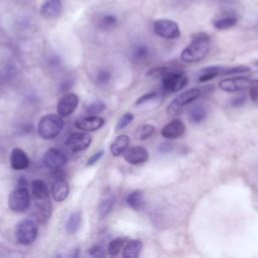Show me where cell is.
<instances>
[{
	"label": "cell",
	"mask_w": 258,
	"mask_h": 258,
	"mask_svg": "<svg viewBox=\"0 0 258 258\" xmlns=\"http://www.w3.org/2000/svg\"><path fill=\"white\" fill-rule=\"evenodd\" d=\"M256 83L253 82L248 76L245 77H232V78H226L222 80L219 83V87L221 90L229 93H235L240 92L243 90H246L248 88H251Z\"/></svg>",
	"instance_id": "52a82bcc"
},
{
	"label": "cell",
	"mask_w": 258,
	"mask_h": 258,
	"mask_svg": "<svg viewBox=\"0 0 258 258\" xmlns=\"http://www.w3.org/2000/svg\"><path fill=\"white\" fill-rule=\"evenodd\" d=\"M250 98L254 103L258 104V86L251 87L250 90Z\"/></svg>",
	"instance_id": "74e56055"
},
{
	"label": "cell",
	"mask_w": 258,
	"mask_h": 258,
	"mask_svg": "<svg viewBox=\"0 0 258 258\" xmlns=\"http://www.w3.org/2000/svg\"><path fill=\"white\" fill-rule=\"evenodd\" d=\"M103 154H104V151H103V150L96 152L94 155H92V156L89 158V160H88V162H87V165L90 166V165L95 164V163L103 156Z\"/></svg>",
	"instance_id": "d590c367"
},
{
	"label": "cell",
	"mask_w": 258,
	"mask_h": 258,
	"mask_svg": "<svg viewBox=\"0 0 258 258\" xmlns=\"http://www.w3.org/2000/svg\"><path fill=\"white\" fill-rule=\"evenodd\" d=\"M128 145H129V137L125 134L119 135L111 144V147H110L111 153L113 154V156H119L126 150Z\"/></svg>",
	"instance_id": "7402d4cb"
},
{
	"label": "cell",
	"mask_w": 258,
	"mask_h": 258,
	"mask_svg": "<svg viewBox=\"0 0 258 258\" xmlns=\"http://www.w3.org/2000/svg\"><path fill=\"white\" fill-rule=\"evenodd\" d=\"M250 72V68L246 67V66H237L234 68H230V69H226L223 71L222 75L223 76H227V75H234V74H243V73H248Z\"/></svg>",
	"instance_id": "d6a6232c"
},
{
	"label": "cell",
	"mask_w": 258,
	"mask_h": 258,
	"mask_svg": "<svg viewBox=\"0 0 258 258\" xmlns=\"http://www.w3.org/2000/svg\"><path fill=\"white\" fill-rule=\"evenodd\" d=\"M133 58L136 60H142L150 55V48L145 44H138L133 48Z\"/></svg>",
	"instance_id": "f1b7e54d"
},
{
	"label": "cell",
	"mask_w": 258,
	"mask_h": 258,
	"mask_svg": "<svg viewBox=\"0 0 258 258\" xmlns=\"http://www.w3.org/2000/svg\"><path fill=\"white\" fill-rule=\"evenodd\" d=\"M200 96H201V91L197 88L189 89V90H186V91L182 92L175 99H173L172 102L167 107L168 115L174 116V115L178 114L185 105L194 102Z\"/></svg>",
	"instance_id": "5b68a950"
},
{
	"label": "cell",
	"mask_w": 258,
	"mask_h": 258,
	"mask_svg": "<svg viewBox=\"0 0 258 258\" xmlns=\"http://www.w3.org/2000/svg\"><path fill=\"white\" fill-rule=\"evenodd\" d=\"M26 185H27V181H26V179H25L23 176H21V177L19 178V180H18V186L26 187Z\"/></svg>",
	"instance_id": "b9f144b4"
},
{
	"label": "cell",
	"mask_w": 258,
	"mask_h": 258,
	"mask_svg": "<svg viewBox=\"0 0 258 258\" xmlns=\"http://www.w3.org/2000/svg\"><path fill=\"white\" fill-rule=\"evenodd\" d=\"M255 63H256V66H258V60H257Z\"/></svg>",
	"instance_id": "7bdbcfd3"
},
{
	"label": "cell",
	"mask_w": 258,
	"mask_h": 258,
	"mask_svg": "<svg viewBox=\"0 0 258 258\" xmlns=\"http://www.w3.org/2000/svg\"><path fill=\"white\" fill-rule=\"evenodd\" d=\"M91 141L92 138L88 133L75 132L69 136L67 140V145L72 151L78 152L87 149L91 144Z\"/></svg>",
	"instance_id": "8fae6325"
},
{
	"label": "cell",
	"mask_w": 258,
	"mask_h": 258,
	"mask_svg": "<svg viewBox=\"0 0 258 258\" xmlns=\"http://www.w3.org/2000/svg\"><path fill=\"white\" fill-rule=\"evenodd\" d=\"M10 164L15 170L26 169L29 166L28 156L22 149L15 147L12 149L10 154Z\"/></svg>",
	"instance_id": "2e32d148"
},
{
	"label": "cell",
	"mask_w": 258,
	"mask_h": 258,
	"mask_svg": "<svg viewBox=\"0 0 258 258\" xmlns=\"http://www.w3.org/2000/svg\"><path fill=\"white\" fill-rule=\"evenodd\" d=\"M155 132V127L151 124H143L139 126L136 132V138L138 140H146L150 138Z\"/></svg>",
	"instance_id": "4316f807"
},
{
	"label": "cell",
	"mask_w": 258,
	"mask_h": 258,
	"mask_svg": "<svg viewBox=\"0 0 258 258\" xmlns=\"http://www.w3.org/2000/svg\"><path fill=\"white\" fill-rule=\"evenodd\" d=\"M8 206L10 210L16 213H22L28 210L30 206V195L27 187L18 186L8 198Z\"/></svg>",
	"instance_id": "277c9868"
},
{
	"label": "cell",
	"mask_w": 258,
	"mask_h": 258,
	"mask_svg": "<svg viewBox=\"0 0 258 258\" xmlns=\"http://www.w3.org/2000/svg\"><path fill=\"white\" fill-rule=\"evenodd\" d=\"M124 159L130 164H141L149 159V153L144 147L134 146L125 150Z\"/></svg>",
	"instance_id": "7c38bea8"
},
{
	"label": "cell",
	"mask_w": 258,
	"mask_h": 258,
	"mask_svg": "<svg viewBox=\"0 0 258 258\" xmlns=\"http://www.w3.org/2000/svg\"><path fill=\"white\" fill-rule=\"evenodd\" d=\"M64 122L62 117L56 114H47L43 116L37 125V131L41 138L45 140L53 139L62 130Z\"/></svg>",
	"instance_id": "7a4b0ae2"
},
{
	"label": "cell",
	"mask_w": 258,
	"mask_h": 258,
	"mask_svg": "<svg viewBox=\"0 0 258 258\" xmlns=\"http://www.w3.org/2000/svg\"><path fill=\"white\" fill-rule=\"evenodd\" d=\"M207 114H208L207 108L204 105L198 104L190 108V110L188 112V118H189V121L198 124L206 119Z\"/></svg>",
	"instance_id": "cb8c5ba5"
},
{
	"label": "cell",
	"mask_w": 258,
	"mask_h": 258,
	"mask_svg": "<svg viewBox=\"0 0 258 258\" xmlns=\"http://www.w3.org/2000/svg\"><path fill=\"white\" fill-rule=\"evenodd\" d=\"M126 238H115L108 245V254L110 256H116L119 254L121 249L125 246Z\"/></svg>",
	"instance_id": "83f0119b"
},
{
	"label": "cell",
	"mask_w": 258,
	"mask_h": 258,
	"mask_svg": "<svg viewBox=\"0 0 258 258\" xmlns=\"http://www.w3.org/2000/svg\"><path fill=\"white\" fill-rule=\"evenodd\" d=\"M238 19L234 14H227V15H222L218 18H215L213 20V26L216 29H228L236 25Z\"/></svg>",
	"instance_id": "44dd1931"
},
{
	"label": "cell",
	"mask_w": 258,
	"mask_h": 258,
	"mask_svg": "<svg viewBox=\"0 0 258 258\" xmlns=\"http://www.w3.org/2000/svg\"><path fill=\"white\" fill-rule=\"evenodd\" d=\"M70 192V186L68 181L66 180V177L60 178H54L52 187H51V194L53 200L56 202H62L67 199L68 195Z\"/></svg>",
	"instance_id": "e0dca14e"
},
{
	"label": "cell",
	"mask_w": 258,
	"mask_h": 258,
	"mask_svg": "<svg viewBox=\"0 0 258 258\" xmlns=\"http://www.w3.org/2000/svg\"><path fill=\"white\" fill-rule=\"evenodd\" d=\"M143 248V243L140 240H131L127 242L123 248L122 256L124 258H137Z\"/></svg>",
	"instance_id": "ffe728a7"
},
{
	"label": "cell",
	"mask_w": 258,
	"mask_h": 258,
	"mask_svg": "<svg viewBox=\"0 0 258 258\" xmlns=\"http://www.w3.org/2000/svg\"><path fill=\"white\" fill-rule=\"evenodd\" d=\"M114 203H115V198L114 197H108V198L104 199L101 202L100 206H99V213H100V215L102 217L108 215L111 212V210H112V208L114 206Z\"/></svg>",
	"instance_id": "f546056e"
},
{
	"label": "cell",
	"mask_w": 258,
	"mask_h": 258,
	"mask_svg": "<svg viewBox=\"0 0 258 258\" xmlns=\"http://www.w3.org/2000/svg\"><path fill=\"white\" fill-rule=\"evenodd\" d=\"M81 223H82V216L80 212H75L73 213L67 222V231L70 234H75L81 227Z\"/></svg>",
	"instance_id": "484cf974"
},
{
	"label": "cell",
	"mask_w": 258,
	"mask_h": 258,
	"mask_svg": "<svg viewBox=\"0 0 258 258\" xmlns=\"http://www.w3.org/2000/svg\"><path fill=\"white\" fill-rule=\"evenodd\" d=\"M155 97H156V93H148V94H146V95H143L142 97H140V98L136 101V105L143 104V103H145V102H147V101H149V100H151V99H153V98H155Z\"/></svg>",
	"instance_id": "8d00e7d4"
},
{
	"label": "cell",
	"mask_w": 258,
	"mask_h": 258,
	"mask_svg": "<svg viewBox=\"0 0 258 258\" xmlns=\"http://www.w3.org/2000/svg\"><path fill=\"white\" fill-rule=\"evenodd\" d=\"M126 203L134 211H140L144 208L145 202L143 199V194L141 190H134L130 192L126 198Z\"/></svg>",
	"instance_id": "603a6c76"
},
{
	"label": "cell",
	"mask_w": 258,
	"mask_h": 258,
	"mask_svg": "<svg viewBox=\"0 0 258 258\" xmlns=\"http://www.w3.org/2000/svg\"><path fill=\"white\" fill-rule=\"evenodd\" d=\"M224 71V68L219 67V66H212V67H208L205 68L201 71V75L199 77V81L200 82H207L210 81L216 77H218L219 75H222Z\"/></svg>",
	"instance_id": "d4e9b609"
},
{
	"label": "cell",
	"mask_w": 258,
	"mask_h": 258,
	"mask_svg": "<svg viewBox=\"0 0 258 258\" xmlns=\"http://www.w3.org/2000/svg\"><path fill=\"white\" fill-rule=\"evenodd\" d=\"M118 23V19L114 14L101 13L96 17V25L102 30H110Z\"/></svg>",
	"instance_id": "d6986e66"
},
{
	"label": "cell",
	"mask_w": 258,
	"mask_h": 258,
	"mask_svg": "<svg viewBox=\"0 0 258 258\" xmlns=\"http://www.w3.org/2000/svg\"><path fill=\"white\" fill-rule=\"evenodd\" d=\"M101 251H102V249L98 245H95V246H93V247H91L89 249V253L91 255H93V256H100L101 255Z\"/></svg>",
	"instance_id": "f35d334b"
},
{
	"label": "cell",
	"mask_w": 258,
	"mask_h": 258,
	"mask_svg": "<svg viewBox=\"0 0 258 258\" xmlns=\"http://www.w3.org/2000/svg\"><path fill=\"white\" fill-rule=\"evenodd\" d=\"M153 29L158 36L167 39L177 38L180 35L178 24L170 19L162 18L155 20L153 23Z\"/></svg>",
	"instance_id": "8992f818"
},
{
	"label": "cell",
	"mask_w": 258,
	"mask_h": 258,
	"mask_svg": "<svg viewBox=\"0 0 258 258\" xmlns=\"http://www.w3.org/2000/svg\"><path fill=\"white\" fill-rule=\"evenodd\" d=\"M245 101V96H238L233 100V105L234 106H240L244 103Z\"/></svg>",
	"instance_id": "ab89813d"
},
{
	"label": "cell",
	"mask_w": 258,
	"mask_h": 258,
	"mask_svg": "<svg viewBox=\"0 0 258 258\" xmlns=\"http://www.w3.org/2000/svg\"><path fill=\"white\" fill-rule=\"evenodd\" d=\"M61 10V0H44L40 6L39 13L45 19H54L60 15Z\"/></svg>",
	"instance_id": "4fadbf2b"
},
{
	"label": "cell",
	"mask_w": 258,
	"mask_h": 258,
	"mask_svg": "<svg viewBox=\"0 0 258 258\" xmlns=\"http://www.w3.org/2000/svg\"><path fill=\"white\" fill-rule=\"evenodd\" d=\"M248 77H249L253 82H255L256 84L258 83V71L253 72V73H250V74L248 75Z\"/></svg>",
	"instance_id": "60d3db41"
},
{
	"label": "cell",
	"mask_w": 258,
	"mask_h": 258,
	"mask_svg": "<svg viewBox=\"0 0 258 258\" xmlns=\"http://www.w3.org/2000/svg\"><path fill=\"white\" fill-rule=\"evenodd\" d=\"M210 36L202 32L196 34L190 43L181 51L180 58L185 62L199 61L206 56L210 50Z\"/></svg>",
	"instance_id": "6da1fadb"
},
{
	"label": "cell",
	"mask_w": 258,
	"mask_h": 258,
	"mask_svg": "<svg viewBox=\"0 0 258 258\" xmlns=\"http://www.w3.org/2000/svg\"><path fill=\"white\" fill-rule=\"evenodd\" d=\"M38 234V227L32 220L26 219L21 221L15 231V237L19 244L29 245L35 241Z\"/></svg>",
	"instance_id": "3957f363"
},
{
	"label": "cell",
	"mask_w": 258,
	"mask_h": 258,
	"mask_svg": "<svg viewBox=\"0 0 258 258\" xmlns=\"http://www.w3.org/2000/svg\"><path fill=\"white\" fill-rule=\"evenodd\" d=\"M168 72H169V70L167 68L159 67V68H155V69L150 70L147 75L152 77V78H161L162 79Z\"/></svg>",
	"instance_id": "836d02e7"
},
{
	"label": "cell",
	"mask_w": 258,
	"mask_h": 258,
	"mask_svg": "<svg viewBox=\"0 0 258 258\" xmlns=\"http://www.w3.org/2000/svg\"><path fill=\"white\" fill-rule=\"evenodd\" d=\"M42 160L45 166L54 170V169L61 168L68 162V157L59 149L50 148L45 152Z\"/></svg>",
	"instance_id": "30bf717a"
},
{
	"label": "cell",
	"mask_w": 258,
	"mask_h": 258,
	"mask_svg": "<svg viewBox=\"0 0 258 258\" xmlns=\"http://www.w3.org/2000/svg\"><path fill=\"white\" fill-rule=\"evenodd\" d=\"M79 105V97L74 93L64 94L57 103V113L62 118L72 115Z\"/></svg>",
	"instance_id": "9c48e42d"
},
{
	"label": "cell",
	"mask_w": 258,
	"mask_h": 258,
	"mask_svg": "<svg viewBox=\"0 0 258 258\" xmlns=\"http://www.w3.org/2000/svg\"><path fill=\"white\" fill-rule=\"evenodd\" d=\"M105 108H106V105H105L104 102L97 101V102H94L91 105H89L86 108V111L89 114H99V113L103 112L105 110Z\"/></svg>",
	"instance_id": "1f68e13d"
},
{
	"label": "cell",
	"mask_w": 258,
	"mask_h": 258,
	"mask_svg": "<svg viewBox=\"0 0 258 258\" xmlns=\"http://www.w3.org/2000/svg\"><path fill=\"white\" fill-rule=\"evenodd\" d=\"M105 121L103 118L98 116H89V117H83L78 119L75 122V126L83 131H96L103 127Z\"/></svg>",
	"instance_id": "9a60e30c"
},
{
	"label": "cell",
	"mask_w": 258,
	"mask_h": 258,
	"mask_svg": "<svg viewBox=\"0 0 258 258\" xmlns=\"http://www.w3.org/2000/svg\"><path fill=\"white\" fill-rule=\"evenodd\" d=\"M110 79H111V73H110L109 71H107V70H102V71H100V72L98 73V75H97V78H96L97 82H98L100 85H105V84H107V83L110 81Z\"/></svg>",
	"instance_id": "e575fe53"
},
{
	"label": "cell",
	"mask_w": 258,
	"mask_h": 258,
	"mask_svg": "<svg viewBox=\"0 0 258 258\" xmlns=\"http://www.w3.org/2000/svg\"><path fill=\"white\" fill-rule=\"evenodd\" d=\"M185 132V125L179 119H174L167 123L161 129V135L167 139H175L183 135Z\"/></svg>",
	"instance_id": "5bb4252c"
},
{
	"label": "cell",
	"mask_w": 258,
	"mask_h": 258,
	"mask_svg": "<svg viewBox=\"0 0 258 258\" xmlns=\"http://www.w3.org/2000/svg\"><path fill=\"white\" fill-rule=\"evenodd\" d=\"M134 119V115L131 113H125L123 116H121V118L118 120L117 124H116V130H121L125 127H127Z\"/></svg>",
	"instance_id": "4dcf8cb0"
},
{
	"label": "cell",
	"mask_w": 258,
	"mask_h": 258,
	"mask_svg": "<svg viewBox=\"0 0 258 258\" xmlns=\"http://www.w3.org/2000/svg\"><path fill=\"white\" fill-rule=\"evenodd\" d=\"M163 90L169 93L177 92L183 89L188 82L187 77L182 72H168L162 79Z\"/></svg>",
	"instance_id": "ba28073f"
},
{
	"label": "cell",
	"mask_w": 258,
	"mask_h": 258,
	"mask_svg": "<svg viewBox=\"0 0 258 258\" xmlns=\"http://www.w3.org/2000/svg\"><path fill=\"white\" fill-rule=\"evenodd\" d=\"M32 195L34 201H48L49 194L45 182L41 179H35L32 181Z\"/></svg>",
	"instance_id": "ac0fdd59"
}]
</instances>
